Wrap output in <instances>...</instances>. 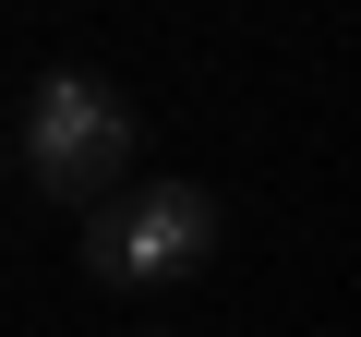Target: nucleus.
<instances>
[{"mask_svg":"<svg viewBox=\"0 0 361 337\" xmlns=\"http://www.w3.org/2000/svg\"><path fill=\"white\" fill-rule=\"evenodd\" d=\"M25 157H37V193L97 205L121 168H133V109H121V85H97V73H49L37 109H25Z\"/></svg>","mask_w":361,"mask_h":337,"instance_id":"f03ea898","label":"nucleus"},{"mask_svg":"<svg viewBox=\"0 0 361 337\" xmlns=\"http://www.w3.org/2000/svg\"><path fill=\"white\" fill-rule=\"evenodd\" d=\"M205 253H217V193H193V181H145L133 205H85V277L97 289L193 277Z\"/></svg>","mask_w":361,"mask_h":337,"instance_id":"f257e3e1","label":"nucleus"}]
</instances>
